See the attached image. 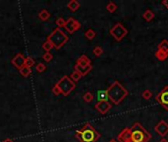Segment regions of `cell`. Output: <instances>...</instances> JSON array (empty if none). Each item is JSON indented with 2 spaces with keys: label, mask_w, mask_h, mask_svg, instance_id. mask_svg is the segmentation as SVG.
<instances>
[{
  "label": "cell",
  "mask_w": 168,
  "mask_h": 142,
  "mask_svg": "<svg viewBox=\"0 0 168 142\" xmlns=\"http://www.w3.org/2000/svg\"><path fill=\"white\" fill-rule=\"evenodd\" d=\"M35 59L33 58L31 56H28L26 57V60H25V66L27 67H30V68H32V66L35 65Z\"/></svg>",
  "instance_id": "obj_26"
},
{
  "label": "cell",
  "mask_w": 168,
  "mask_h": 142,
  "mask_svg": "<svg viewBox=\"0 0 168 142\" xmlns=\"http://www.w3.org/2000/svg\"><path fill=\"white\" fill-rule=\"evenodd\" d=\"M56 85L59 87V89H60V91H61L62 95H64V96H68V95L71 93L74 89H75L76 83L73 82L70 77L63 76L62 78L56 83Z\"/></svg>",
  "instance_id": "obj_5"
},
{
  "label": "cell",
  "mask_w": 168,
  "mask_h": 142,
  "mask_svg": "<svg viewBox=\"0 0 168 142\" xmlns=\"http://www.w3.org/2000/svg\"><path fill=\"white\" fill-rule=\"evenodd\" d=\"M65 24H66V21L63 18H58L56 20V25L58 26V28H64L65 27Z\"/></svg>",
  "instance_id": "obj_29"
},
{
  "label": "cell",
  "mask_w": 168,
  "mask_h": 142,
  "mask_svg": "<svg viewBox=\"0 0 168 142\" xmlns=\"http://www.w3.org/2000/svg\"><path fill=\"white\" fill-rule=\"evenodd\" d=\"M152 134L140 123H135L130 128L126 127L117 136L119 142H149Z\"/></svg>",
  "instance_id": "obj_1"
},
{
  "label": "cell",
  "mask_w": 168,
  "mask_h": 142,
  "mask_svg": "<svg viewBox=\"0 0 168 142\" xmlns=\"http://www.w3.org/2000/svg\"><path fill=\"white\" fill-rule=\"evenodd\" d=\"M108 93L109 100L114 105H119L125 98L128 96V91L124 88L118 81L113 82L106 90Z\"/></svg>",
  "instance_id": "obj_3"
},
{
  "label": "cell",
  "mask_w": 168,
  "mask_h": 142,
  "mask_svg": "<svg viewBox=\"0 0 168 142\" xmlns=\"http://www.w3.org/2000/svg\"><path fill=\"white\" fill-rule=\"evenodd\" d=\"M155 100L161 107L168 111V86H164L161 92L155 97Z\"/></svg>",
  "instance_id": "obj_7"
},
{
  "label": "cell",
  "mask_w": 168,
  "mask_h": 142,
  "mask_svg": "<svg viewBox=\"0 0 168 142\" xmlns=\"http://www.w3.org/2000/svg\"><path fill=\"white\" fill-rule=\"evenodd\" d=\"M109 142H117V141H116L115 139H111V140H110Z\"/></svg>",
  "instance_id": "obj_36"
},
{
  "label": "cell",
  "mask_w": 168,
  "mask_h": 142,
  "mask_svg": "<svg viewBox=\"0 0 168 142\" xmlns=\"http://www.w3.org/2000/svg\"><path fill=\"white\" fill-rule=\"evenodd\" d=\"M142 96H143V98L144 100H149L150 98L152 97V93L150 92L149 90H144L143 92V94H142Z\"/></svg>",
  "instance_id": "obj_28"
},
{
  "label": "cell",
  "mask_w": 168,
  "mask_h": 142,
  "mask_svg": "<svg viewBox=\"0 0 168 142\" xmlns=\"http://www.w3.org/2000/svg\"><path fill=\"white\" fill-rule=\"evenodd\" d=\"M162 5L165 6V8L168 9V0H163V1H162Z\"/></svg>",
  "instance_id": "obj_33"
},
{
  "label": "cell",
  "mask_w": 168,
  "mask_h": 142,
  "mask_svg": "<svg viewBox=\"0 0 168 142\" xmlns=\"http://www.w3.org/2000/svg\"><path fill=\"white\" fill-rule=\"evenodd\" d=\"M52 93H53V95H55V96H58V95L61 94V91H60L59 87L57 86L56 84H55V86L52 88Z\"/></svg>",
  "instance_id": "obj_32"
},
{
  "label": "cell",
  "mask_w": 168,
  "mask_h": 142,
  "mask_svg": "<svg viewBox=\"0 0 168 142\" xmlns=\"http://www.w3.org/2000/svg\"><path fill=\"white\" fill-rule=\"evenodd\" d=\"M154 55L158 60L160 61H164V60H166L168 58V52H164V50H161V49H157L155 53H154Z\"/></svg>",
  "instance_id": "obj_15"
},
{
  "label": "cell",
  "mask_w": 168,
  "mask_h": 142,
  "mask_svg": "<svg viewBox=\"0 0 168 142\" xmlns=\"http://www.w3.org/2000/svg\"><path fill=\"white\" fill-rule=\"evenodd\" d=\"M111 104L108 101H102V102H97L95 106V109L101 114H105L108 113V111L111 109Z\"/></svg>",
  "instance_id": "obj_10"
},
{
  "label": "cell",
  "mask_w": 168,
  "mask_h": 142,
  "mask_svg": "<svg viewBox=\"0 0 168 142\" xmlns=\"http://www.w3.org/2000/svg\"><path fill=\"white\" fill-rule=\"evenodd\" d=\"M67 7L69 8V10H71L72 12H75L80 8V3L77 0H71L70 2H68Z\"/></svg>",
  "instance_id": "obj_16"
},
{
  "label": "cell",
  "mask_w": 168,
  "mask_h": 142,
  "mask_svg": "<svg viewBox=\"0 0 168 142\" xmlns=\"http://www.w3.org/2000/svg\"><path fill=\"white\" fill-rule=\"evenodd\" d=\"M159 142H168V140L166 139V138H164V137H163L162 139H160V140H159Z\"/></svg>",
  "instance_id": "obj_35"
},
{
  "label": "cell",
  "mask_w": 168,
  "mask_h": 142,
  "mask_svg": "<svg viewBox=\"0 0 168 142\" xmlns=\"http://www.w3.org/2000/svg\"><path fill=\"white\" fill-rule=\"evenodd\" d=\"M53 47H54V46H53V45L49 42L48 40L42 45V49L45 50V52H50V50H51Z\"/></svg>",
  "instance_id": "obj_25"
},
{
  "label": "cell",
  "mask_w": 168,
  "mask_h": 142,
  "mask_svg": "<svg viewBox=\"0 0 168 142\" xmlns=\"http://www.w3.org/2000/svg\"><path fill=\"white\" fill-rule=\"evenodd\" d=\"M106 10L109 13H114L117 10V5L112 1H109L106 5Z\"/></svg>",
  "instance_id": "obj_21"
},
{
  "label": "cell",
  "mask_w": 168,
  "mask_h": 142,
  "mask_svg": "<svg viewBox=\"0 0 168 142\" xmlns=\"http://www.w3.org/2000/svg\"><path fill=\"white\" fill-rule=\"evenodd\" d=\"M38 17L40 18V20H42V21H46V20H48L50 18V14L48 11H46L45 9H43L39 12Z\"/></svg>",
  "instance_id": "obj_19"
},
{
  "label": "cell",
  "mask_w": 168,
  "mask_h": 142,
  "mask_svg": "<svg viewBox=\"0 0 168 142\" xmlns=\"http://www.w3.org/2000/svg\"><path fill=\"white\" fill-rule=\"evenodd\" d=\"M64 28L66 29V31L68 33L73 34L74 32L78 31V30L81 28V24L79 21H77V20H75L74 18H69L66 21Z\"/></svg>",
  "instance_id": "obj_8"
},
{
  "label": "cell",
  "mask_w": 168,
  "mask_h": 142,
  "mask_svg": "<svg viewBox=\"0 0 168 142\" xmlns=\"http://www.w3.org/2000/svg\"><path fill=\"white\" fill-rule=\"evenodd\" d=\"M76 138L81 142H96L100 138L99 132L95 129L92 124L87 123L81 129L76 131Z\"/></svg>",
  "instance_id": "obj_2"
},
{
  "label": "cell",
  "mask_w": 168,
  "mask_h": 142,
  "mask_svg": "<svg viewBox=\"0 0 168 142\" xmlns=\"http://www.w3.org/2000/svg\"><path fill=\"white\" fill-rule=\"evenodd\" d=\"M42 58L44 59L46 62H49V61H51V59L53 58V55L50 52H45L44 55H42Z\"/></svg>",
  "instance_id": "obj_31"
},
{
  "label": "cell",
  "mask_w": 168,
  "mask_h": 142,
  "mask_svg": "<svg viewBox=\"0 0 168 142\" xmlns=\"http://www.w3.org/2000/svg\"><path fill=\"white\" fill-rule=\"evenodd\" d=\"M74 68H75L76 71H78L82 76H86L87 74H88L90 71L93 69V66H92V64L87 65V66H81V65H79V64H75Z\"/></svg>",
  "instance_id": "obj_12"
},
{
  "label": "cell",
  "mask_w": 168,
  "mask_h": 142,
  "mask_svg": "<svg viewBox=\"0 0 168 142\" xmlns=\"http://www.w3.org/2000/svg\"><path fill=\"white\" fill-rule=\"evenodd\" d=\"M47 40L52 43L53 46H54L56 49H59L60 47H62L67 42H68V36H67L60 28H56L54 31L48 36Z\"/></svg>",
  "instance_id": "obj_4"
},
{
  "label": "cell",
  "mask_w": 168,
  "mask_h": 142,
  "mask_svg": "<svg viewBox=\"0 0 168 142\" xmlns=\"http://www.w3.org/2000/svg\"><path fill=\"white\" fill-rule=\"evenodd\" d=\"M143 17H144V19L146 20L147 22H150L154 18V13L150 9H147V10L144 11V13L143 14Z\"/></svg>",
  "instance_id": "obj_17"
},
{
  "label": "cell",
  "mask_w": 168,
  "mask_h": 142,
  "mask_svg": "<svg viewBox=\"0 0 168 142\" xmlns=\"http://www.w3.org/2000/svg\"><path fill=\"white\" fill-rule=\"evenodd\" d=\"M2 142H15V141L12 140V139H9V138H8V139H5L4 141H2Z\"/></svg>",
  "instance_id": "obj_34"
},
{
  "label": "cell",
  "mask_w": 168,
  "mask_h": 142,
  "mask_svg": "<svg viewBox=\"0 0 168 142\" xmlns=\"http://www.w3.org/2000/svg\"><path fill=\"white\" fill-rule=\"evenodd\" d=\"M90 59L89 58L88 56L87 55H82V56H80L78 59H77V62H76V64H79V65H81V66H87V65H90Z\"/></svg>",
  "instance_id": "obj_14"
},
{
  "label": "cell",
  "mask_w": 168,
  "mask_h": 142,
  "mask_svg": "<svg viewBox=\"0 0 168 142\" xmlns=\"http://www.w3.org/2000/svg\"><path fill=\"white\" fill-rule=\"evenodd\" d=\"M20 73H21L22 76L24 77H28L30 74L32 73V68H30V67H27V66H23L21 69H19Z\"/></svg>",
  "instance_id": "obj_20"
},
{
  "label": "cell",
  "mask_w": 168,
  "mask_h": 142,
  "mask_svg": "<svg viewBox=\"0 0 168 142\" xmlns=\"http://www.w3.org/2000/svg\"><path fill=\"white\" fill-rule=\"evenodd\" d=\"M109 34L113 37L115 40L120 42L121 40L124 39V37L127 36L128 31H127V29L121 23H117L109 30Z\"/></svg>",
  "instance_id": "obj_6"
},
{
  "label": "cell",
  "mask_w": 168,
  "mask_h": 142,
  "mask_svg": "<svg viewBox=\"0 0 168 142\" xmlns=\"http://www.w3.org/2000/svg\"><path fill=\"white\" fill-rule=\"evenodd\" d=\"M70 78H71V80L73 81V82H78V81L82 78V75L78 72V71H73L72 74H71V76H70Z\"/></svg>",
  "instance_id": "obj_22"
},
{
  "label": "cell",
  "mask_w": 168,
  "mask_h": 142,
  "mask_svg": "<svg viewBox=\"0 0 168 142\" xmlns=\"http://www.w3.org/2000/svg\"><path fill=\"white\" fill-rule=\"evenodd\" d=\"M93 99H95V96L92 92H86L83 96V100L85 101L86 103H90L93 102Z\"/></svg>",
  "instance_id": "obj_18"
},
{
  "label": "cell",
  "mask_w": 168,
  "mask_h": 142,
  "mask_svg": "<svg viewBox=\"0 0 168 142\" xmlns=\"http://www.w3.org/2000/svg\"><path fill=\"white\" fill-rule=\"evenodd\" d=\"M95 35H96V33L93 31V29H89L88 31H87L86 33H85V37L88 40H93V39H95Z\"/></svg>",
  "instance_id": "obj_24"
},
{
  "label": "cell",
  "mask_w": 168,
  "mask_h": 142,
  "mask_svg": "<svg viewBox=\"0 0 168 142\" xmlns=\"http://www.w3.org/2000/svg\"><path fill=\"white\" fill-rule=\"evenodd\" d=\"M154 130L155 132L160 135V136H166L168 134V123L165 120H160L158 123L156 124L155 127H154Z\"/></svg>",
  "instance_id": "obj_9"
},
{
  "label": "cell",
  "mask_w": 168,
  "mask_h": 142,
  "mask_svg": "<svg viewBox=\"0 0 168 142\" xmlns=\"http://www.w3.org/2000/svg\"><path fill=\"white\" fill-rule=\"evenodd\" d=\"M108 93L106 90H100L96 94V101L97 102H102V101H108Z\"/></svg>",
  "instance_id": "obj_13"
},
{
  "label": "cell",
  "mask_w": 168,
  "mask_h": 142,
  "mask_svg": "<svg viewBox=\"0 0 168 142\" xmlns=\"http://www.w3.org/2000/svg\"><path fill=\"white\" fill-rule=\"evenodd\" d=\"M157 49H161V50H164V52H168V40H163L158 45V46H157Z\"/></svg>",
  "instance_id": "obj_23"
},
{
  "label": "cell",
  "mask_w": 168,
  "mask_h": 142,
  "mask_svg": "<svg viewBox=\"0 0 168 142\" xmlns=\"http://www.w3.org/2000/svg\"><path fill=\"white\" fill-rule=\"evenodd\" d=\"M25 60H26V57L23 55L22 53H18V55H15L14 58L12 59V64L18 69H21L23 66H25Z\"/></svg>",
  "instance_id": "obj_11"
},
{
  "label": "cell",
  "mask_w": 168,
  "mask_h": 142,
  "mask_svg": "<svg viewBox=\"0 0 168 142\" xmlns=\"http://www.w3.org/2000/svg\"><path fill=\"white\" fill-rule=\"evenodd\" d=\"M93 55H95L96 57H99V56H101V55H102V53H103V49H102V47H101V46H95V49H93Z\"/></svg>",
  "instance_id": "obj_27"
},
{
  "label": "cell",
  "mask_w": 168,
  "mask_h": 142,
  "mask_svg": "<svg viewBox=\"0 0 168 142\" xmlns=\"http://www.w3.org/2000/svg\"><path fill=\"white\" fill-rule=\"evenodd\" d=\"M36 71H38V72L41 73V72H43V71H45L46 66H45L43 63H40V62H39L38 65L36 66Z\"/></svg>",
  "instance_id": "obj_30"
}]
</instances>
